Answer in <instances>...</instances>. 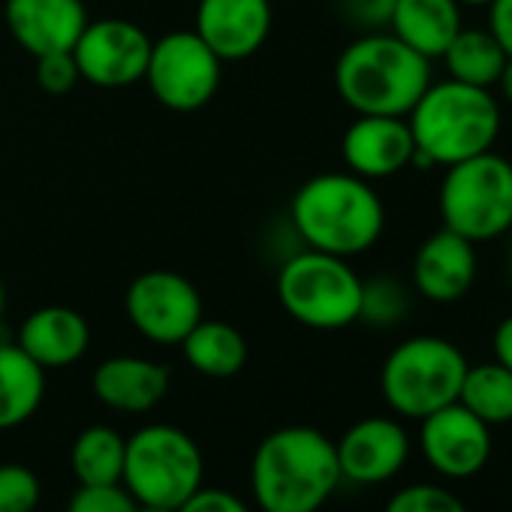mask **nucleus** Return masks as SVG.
Wrapping results in <instances>:
<instances>
[{"label":"nucleus","instance_id":"1","mask_svg":"<svg viewBox=\"0 0 512 512\" xmlns=\"http://www.w3.org/2000/svg\"><path fill=\"white\" fill-rule=\"evenodd\" d=\"M338 485L335 443L311 425L272 431L250 461L253 500L263 512H320Z\"/></svg>","mask_w":512,"mask_h":512},{"label":"nucleus","instance_id":"2","mask_svg":"<svg viewBox=\"0 0 512 512\" xmlns=\"http://www.w3.org/2000/svg\"><path fill=\"white\" fill-rule=\"evenodd\" d=\"M290 226L302 247L353 260L380 241L386 208L371 181L353 172H323L296 190Z\"/></svg>","mask_w":512,"mask_h":512},{"label":"nucleus","instance_id":"3","mask_svg":"<svg viewBox=\"0 0 512 512\" xmlns=\"http://www.w3.org/2000/svg\"><path fill=\"white\" fill-rule=\"evenodd\" d=\"M431 85V61L389 31H365L335 61V91L356 115L407 118Z\"/></svg>","mask_w":512,"mask_h":512},{"label":"nucleus","instance_id":"4","mask_svg":"<svg viewBox=\"0 0 512 512\" xmlns=\"http://www.w3.org/2000/svg\"><path fill=\"white\" fill-rule=\"evenodd\" d=\"M416 151L431 166H455L476 154L494 151L500 136V106L485 88L455 79L431 82L407 115Z\"/></svg>","mask_w":512,"mask_h":512},{"label":"nucleus","instance_id":"5","mask_svg":"<svg viewBox=\"0 0 512 512\" xmlns=\"http://www.w3.org/2000/svg\"><path fill=\"white\" fill-rule=\"evenodd\" d=\"M278 302L296 323L335 332L359 323L362 278L344 256L299 247L278 269Z\"/></svg>","mask_w":512,"mask_h":512},{"label":"nucleus","instance_id":"6","mask_svg":"<svg viewBox=\"0 0 512 512\" xmlns=\"http://www.w3.org/2000/svg\"><path fill=\"white\" fill-rule=\"evenodd\" d=\"M467 374L464 353L437 335H416L401 341L383 362L380 392L386 404L407 419L455 404Z\"/></svg>","mask_w":512,"mask_h":512},{"label":"nucleus","instance_id":"7","mask_svg":"<svg viewBox=\"0 0 512 512\" xmlns=\"http://www.w3.org/2000/svg\"><path fill=\"white\" fill-rule=\"evenodd\" d=\"M440 220L467 241H494L512 229V163L494 151L446 166L437 193Z\"/></svg>","mask_w":512,"mask_h":512},{"label":"nucleus","instance_id":"8","mask_svg":"<svg viewBox=\"0 0 512 512\" xmlns=\"http://www.w3.org/2000/svg\"><path fill=\"white\" fill-rule=\"evenodd\" d=\"M205 476L196 440L175 425H145L124 449L121 482L142 506L178 509Z\"/></svg>","mask_w":512,"mask_h":512},{"label":"nucleus","instance_id":"9","mask_svg":"<svg viewBox=\"0 0 512 512\" xmlns=\"http://www.w3.org/2000/svg\"><path fill=\"white\" fill-rule=\"evenodd\" d=\"M223 61L196 37V31H172L151 43L145 79L154 100L169 112H196L208 106L220 88Z\"/></svg>","mask_w":512,"mask_h":512},{"label":"nucleus","instance_id":"10","mask_svg":"<svg viewBox=\"0 0 512 512\" xmlns=\"http://www.w3.org/2000/svg\"><path fill=\"white\" fill-rule=\"evenodd\" d=\"M124 311L142 338L172 347L202 320V296L184 275L172 269H148L127 287Z\"/></svg>","mask_w":512,"mask_h":512},{"label":"nucleus","instance_id":"11","mask_svg":"<svg viewBox=\"0 0 512 512\" xmlns=\"http://www.w3.org/2000/svg\"><path fill=\"white\" fill-rule=\"evenodd\" d=\"M151 37L145 28L127 19L88 22L73 46V58L82 82L94 88H130L145 79L151 58Z\"/></svg>","mask_w":512,"mask_h":512},{"label":"nucleus","instance_id":"12","mask_svg":"<svg viewBox=\"0 0 512 512\" xmlns=\"http://www.w3.org/2000/svg\"><path fill=\"white\" fill-rule=\"evenodd\" d=\"M419 446L425 461L449 479L476 476L491 455V425L473 416L464 404H446L419 419Z\"/></svg>","mask_w":512,"mask_h":512},{"label":"nucleus","instance_id":"13","mask_svg":"<svg viewBox=\"0 0 512 512\" xmlns=\"http://www.w3.org/2000/svg\"><path fill=\"white\" fill-rule=\"evenodd\" d=\"M272 22V0H199L193 31L223 64H235L266 46Z\"/></svg>","mask_w":512,"mask_h":512},{"label":"nucleus","instance_id":"14","mask_svg":"<svg viewBox=\"0 0 512 512\" xmlns=\"http://www.w3.org/2000/svg\"><path fill=\"white\" fill-rule=\"evenodd\" d=\"M341 479L356 485L389 482L410 458V437L401 422L389 416L359 419L335 443Z\"/></svg>","mask_w":512,"mask_h":512},{"label":"nucleus","instance_id":"15","mask_svg":"<svg viewBox=\"0 0 512 512\" xmlns=\"http://www.w3.org/2000/svg\"><path fill=\"white\" fill-rule=\"evenodd\" d=\"M416 142L407 118L392 115H356L341 136V157L347 172L365 181H386L410 169Z\"/></svg>","mask_w":512,"mask_h":512},{"label":"nucleus","instance_id":"16","mask_svg":"<svg viewBox=\"0 0 512 512\" xmlns=\"http://www.w3.org/2000/svg\"><path fill=\"white\" fill-rule=\"evenodd\" d=\"M479 272L476 244L452 229L428 235L413 256V287L419 296L437 305L458 302L470 293Z\"/></svg>","mask_w":512,"mask_h":512},{"label":"nucleus","instance_id":"17","mask_svg":"<svg viewBox=\"0 0 512 512\" xmlns=\"http://www.w3.org/2000/svg\"><path fill=\"white\" fill-rule=\"evenodd\" d=\"M4 22L22 52L43 58L73 52L91 19L82 0H7Z\"/></svg>","mask_w":512,"mask_h":512},{"label":"nucleus","instance_id":"18","mask_svg":"<svg viewBox=\"0 0 512 512\" xmlns=\"http://www.w3.org/2000/svg\"><path fill=\"white\" fill-rule=\"evenodd\" d=\"M16 344L40 365V368H67L76 365L91 347L88 320L67 305L37 308L16 335Z\"/></svg>","mask_w":512,"mask_h":512},{"label":"nucleus","instance_id":"19","mask_svg":"<svg viewBox=\"0 0 512 512\" xmlns=\"http://www.w3.org/2000/svg\"><path fill=\"white\" fill-rule=\"evenodd\" d=\"M91 389L109 410L148 413L169 392V368L142 356H112L97 365Z\"/></svg>","mask_w":512,"mask_h":512},{"label":"nucleus","instance_id":"20","mask_svg":"<svg viewBox=\"0 0 512 512\" xmlns=\"http://www.w3.org/2000/svg\"><path fill=\"white\" fill-rule=\"evenodd\" d=\"M461 28L458 0H395L389 19V34L428 61L443 58Z\"/></svg>","mask_w":512,"mask_h":512},{"label":"nucleus","instance_id":"21","mask_svg":"<svg viewBox=\"0 0 512 512\" xmlns=\"http://www.w3.org/2000/svg\"><path fill=\"white\" fill-rule=\"evenodd\" d=\"M46 368L16 341H0V431L25 425L43 404Z\"/></svg>","mask_w":512,"mask_h":512},{"label":"nucleus","instance_id":"22","mask_svg":"<svg viewBox=\"0 0 512 512\" xmlns=\"http://www.w3.org/2000/svg\"><path fill=\"white\" fill-rule=\"evenodd\" d=\"M184 362L214 380L235 377L247 365V338L223 320H199L178 344Z\"/></svg>","mask_w":512,"mask_h":512},{"label":"nucleus","instance_id":"23","mask_svg":"<svg viewBox=\"0 0 512 512\" xmlns=\"http://www.w3.org/2000/svg\"><path fill=\"white\" fill-rule=\"evenodd\" d=\"M449 79L491 91L506 64V52L488 34V28H461L443 52Z\"/></svg>","mask_w":512,"mask_h":512},{"label":"nucleus","instance_id":"24","mask_svg":"<svg viewBox=\"0 0 512 512\" xmlns=\"http://www.w3.org/2000/svg\"><path fill=\"white\" fill-rule=\"evenodd\" d=\"M124 449L127 440L115 428L106 425L85 428L70 449V464L79 485H121Z\"/></svg>","mask_w":512,"mask_h":512},{"label":"nucleus","instance_id":"25","mask_svg":"<svg viewBox=\"0 0 512 512\" xmlns=\"http://www.w3.org/2000/svg\"><path fill=\"white\" fill-rule=\"evenodd\" d=\"M458 404H464L485 425L512 422V371L500 362H482L473 368L467 365Z\"/></svg>","mask_w":512,"mask_h":512},{"label":"nucleus","instance_id":"26","mask_svg":"<svg viewBox=\"0 0 512 512\" xmlns=\"http://www.w3.org/2000/svg\"><path fill=\"white\" fill-rule=\"evenodd\" d=\"M407 314V290L395 278H374L362 281V305L359 320L368 326H395Z\"/></svg>","mask_w":512,"mask_h":512},{"label":"nucleus","instance_id":"27","mask_svg":"<svg viewBox=\"0 0 512 512\" xmlns=\"http://www.w3.org/2000/svg\"><path fill=\"white\" fill-rule=\"evenodd\" d=\"M40 479L25 464H0V512H34L40 503Z\"/></svg>","mask_w":512,"mask_h":512},{"label":"nucleus","instance_id":"28","mask_svg":"<svg viewBox=\"0 0 512 512\" xmlns=\"http://www.w3.org/2000/svg\"><path fill=\"white\" fill-rule=\"evenodd\" d=\"M383 512H467V506L446 488L431 482H416L392 494Z\"/></svg>","mask_w":512,"mask_h":512},{"label":"nucleus","instance_id":"29","mask_svg":"<svg viewBox=\"0 0 512 512\" xmlns=\"http://www.w3.org/2000/svg\"><path fill=\"white\" fill-rule=\"evenodd\" d=\"M139 503L130 497L124 485H82L70 503L67 512H136Z\"/></svg>","mask_w":512,"mask_h":512},{"label":"nucleus","instance_id":"30","mask_svg":"<svg viewBox=\"0 0 512 512\" xmlns=\"http://www.w3.org/2000/svg\"><path fill=\"white\" fill-rule=\"evenodd\" d=\"M34 61H37V82L46 94H70L82 82L73 52H52Z\"/></svg>","mask_w":512,"mask_h":512},{"label":"nucleus","instance_id":"31","mask_svg":"<svg viewBox=\"0 0 512 512\" xmlns=\"http://www.w3.org/2000/svg\"><path fill=\"white\" fill-rule=\"evenodd\" d=\"M338 10L347 22L365 31H383L389 28L395 0H338Z\"/></svg>","mask_w":512,"mask_h":512},{"label":"nucleus","instance_id":"32","mask_svg":"<svg viewBox=\"0 0 512 512\" xmlns=\"http://www.w3.org/2000/svg\"><path fill=\"white\" fill-rule=\"evenodd\" d=\"M175 512H250L247 503L223 488H196Z\"/></svg>","mask_w":512,"mask_h":512},{"label":"nucleus","instance_id":"33","mask_svg":"<svg viewBox=\"0 0 512 512\" xmlns=\"http://www.w3.org/2000/svg\"><path fill=\"white\" fill-rule=\"evenodd\" d=\"M488 10V34L497 40V46L512 58V0H491Z\"/></svg>","mask_w":512,"mask_h":512},{"label":"nucleus","instance_id":"34","mask_svg":"<svg viewBox=\"0 0 512 512\" xmlns=\"http://www.w3.org/2000/svg\"><path fill=\"white\" fill-rule=\"evenodd\" d=\"M491 347H494V362H500L503 368H509L512 371V314L494 329V341H491Z\"/></svg>","mask_w":512,"mask_h":512},{"label":"nucleus","instance_id":"35","mask_svg":"<svg viewBox=\"0 0 512 512\" xmlns=\"http://www.w3.org/2000/svg\"><path fill=\"white\" fill-rule=\"evenodd\" d=\"M497 88H500V97L512 106V58H506V64H503L500 79H497Z\"/></svg>","mask_w":512,"mask_h":512},{"label":"nucleus","instance_id":"36","mask_svg":"<svg viewBox=\"0 0 512 512\" xmlns=\"http://www.w3.org/2000/svg\"><path fill=\"white\" fill-rule=\"evenodd\" d=\"M4 314H7V287L0 281V323H4Z\"/></svg>","mask_w":512,"mask_h":512},{"label":"nucleus","instance_id":"37","mask_svg":"<svg viewBox=\"0 0 512 512\" xmlns=\"http://www.w3.org/2000/svg\"><path fill=\"white\" fill-rule=\"evenodd\" d=\"M458 4H461V7H488L491 0H458Z\"/></svg>","mask_w":512,"mask_h":512},{"label":"nucleus","instance_id":"38","mask_svg":"<svg viewBox=\"0 0 512 512\" xmlns=\"http://www.w3.org/2000/svg\"><path fill=\"white\" fill-rule=\"evenodd\" d=\"M136 512H175V509H166V506H142V503H139Z\"/></svg>","mask_w":512,"mask_h":512},{"label":"nucleus","instance_id":"39","mask_svg":"<svg viewBox=\"0 0 512 512\" xmlns=\"http://www.w3.org/2000/svg\"><path fill=\"white\" fill-rule=\"evenodd\" d=\"M509 278H512V247H509Z\"/></svg>","mask_w":512,"mask_h":512}]
</instances>
